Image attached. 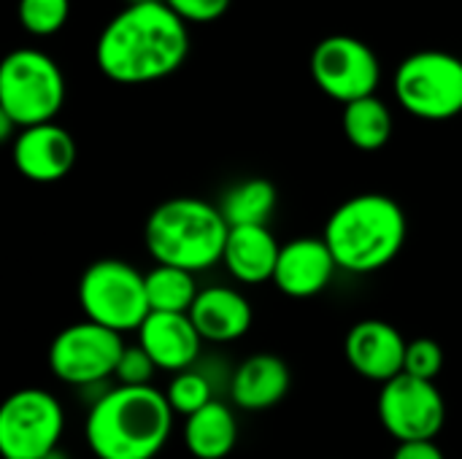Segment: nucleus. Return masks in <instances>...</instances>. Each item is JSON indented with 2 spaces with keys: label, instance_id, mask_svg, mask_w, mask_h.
Segmentation results:
<instances>
[{
  "label": "nucleus",
  "instance_id": "obj_12",
  "mask_svg": "<svg viewBox=\"0 0 462 459\" xmlns=\"http://www.w3.org/2000/svg\"><path fill=\"white\" fill-rule=\"evenodd\" d=\"M14 168L19 176L35 184L62 181L76 165V141L73 135L54 124L41 122L22 127L14 138Z\"/></svg>",
  "mask_w": 462,
  "mask_h": 459
},
{
  "label": "nucleus",
  "instance_id": "obj_22",
  "mask_svg": "<svg viewBox=\"0 0 462 459\" xmlns=\"http://www.w3.org/2000/svg\"><path fill=\"white\" fill-rule=\"evenodd\" d=\"M198 292L200 289L195 284V273L192 271L157 262L146 273V298H149V308L152 311H179V314H189Z\"/></svg>",
  "mask_w": 462,
  "mask_h": 459
},
{
  "label": "nucleus",
  "instance_id": "obj_28",
  "mask_svg": "<svg viewBox=\"0 0 462 459\" xmlns=\"http://www.w3.org/2000/svg\"><path fill=\"white\" fill-rule=\"evenodd\" d=\"M393 459H447L439 449L436 438L425 441H398V449L393 452Z\"/></svg>",
  "mask_w": 462,
  "mask_h": 459
},
{
  "label": "nucleus",
  "instance_id": "obj_19",
  "mask_svg": "<svg viewBox=\"0 0 462 459\" xmlns=\"http://www.w3.org/2000/svg\"><path fill=\"white\" fill-rule=\"evenodd\" d=\"M238 444V422L236 414L211 400L200 411L189 414L184 422V446L198 459H225Z\"/></svg>",
  "mask_w": 462,
  "mask_h": 459
},
{
  "label": "nucleus",
  "instance_id": "obj_7",
  "mask_svg": "<svg viewBox=\"0 0 462 459\" xmlns=\"http://www.w3.org/2000/svg\"><path fill=\"white\" fill-rule=\"evenodd\" d=\"M79 306L87 319L116 333L138 330L152 311L146 273H138L130 262L116 257L95 260L79 279Z\"/></svg>",
  "mask_w": 462,
  "mask_h": 459
},
{
  "label": "nucleus",
  "instance_id": "obj_16",
  "mask_svg": "<svg viewBox=\"0 0 462 459\" xmlns=\"http://www.w3.org/2000/svg\"><path fill=\"white\" fill-rule=\"evenodd\" d=\"M189 317L198 333L203 335V341L211 344H233L244 338L254 319L249 300L233 287L200 289L189 308Z\"/></svg>",
  "mask_w": 462,
  "mask_h": 459
},
{
  "label": "nucleus",
  "instance_id": "obj_3",
  "mask_svg": "<svg viewBox=\"0 0 462 459\" xmlns=\"http://www.w3.org/2000/svg\"><path fill=\"white\" fill-rule=\"evenodd\" d=\"M406 235L409 219L401 203L382 192H363L330 214L322 238L341 271L374 273L401 254Z\"/></svg>",
  "mask_w": 462,
  "mask_h": 459
},
{
  "label": "nucleus",
  "instance_id": "obj_13",
  "mask_svg": "<svg viewBox=\"0 0 462 459\" xmlns=\"http://www.w3.org/2000/svg\"><path fill=\"white\" fill-rule=\"evenodd\" d=\"M409 341L384 319H363L357 322L344 341L346 363L352 371L368 381H390L393 376L403 373Z\"/></svg>",
  "mask_w": 462,
  "mask_h": 459
},
{
  "label": "nucleus",
  "instance_id": "obj_10",
  "mask_svg": "<svg viewBox=\"0 0 462 459\" xmlns=\"http://www.w3.org/2000/svg\"><path fill=\"white\" fill-rule=\"evenodd\" d=\"M314 84L338 103L376 95L382 65L376 51L355 35H328L311 51Z\"/></svg>",
  "mask_w": 462,
  "mask_h": 459
},
{
  "label": "nucleus",
  "instance_id": "obj_17",
  "mask_svg": "<svg viewBox=\"0 0 462 459\" xmlns=\"http://www.w3.org/2000/svg\"><path fill=\"white\" fill-rule=\"evenodd\" d=\"M282 243L273 238L268 225H238L230 227L222 262L227 273L241 284L273 281Z\"/></svg>",
  "mask_w": 462,
  "mask_h": 459
},
{
  "label": "nucleus",
  "instance_id": "obj_20",
  "mask_svg": "<svg viewBox=\"0 0 462 459\" xmlns=\"http://www.w3.org/2000/svg\"><path fill=\"white\" fill-rule=\"evenodd\" d=\"M344 135L360 151H379L393 138V114L376 95L344 106Z\"/></svg>",
  "mask_w": 462,
  "mask_h": 459
},
{
  "label": "nucleus",
  "instance_id": "obj_1",
  "mask_svg": "<svg viewBox=\"0 0 462 459\" xmlns=\"http://www.w3.org/2000/svg\"><path fill=\"white\" fill-rule=\"evenodd\" d=\"M189 54V24L165 3H127L100 32L97 70L116 84H152L173 76Z\"/></svg>",
  "mask_w": 462,
  "mask_h": 459
},
{
  "label": "nucleus",
  "instance_id": "obj_4",
  "mask_svg": "<svg viewBox=\"0 0 462 459\" xmlns=\"http://www.w3.org/2000/svg\"><path fill=\"white\" fill-rule=\"evenodd\" d=\"M227 233L230 225L219 206L203 197L181 195L160 203L149 214L143 241L154 262L200 273L222 262Z\"/></svg>",
  "mask_w": 462,
  "mask_h": 459
},
{
  "label": "nucleus",
  "instance_id": "obj_2",
  "mask_svg": "<svg viewBox=\"0 0 462 459\" xmlns=\"http://www.w3.org/2000/svg\"><path fill=\"white\" fill-rule=\"evenodd\" d=\"M173 414L165 392L152 384H119L92 403L84 436L97 459H154L171 438Z\"/></svg>",
  "mask_w": 462,
  "mask_h": 459
},
{
  "label": "nucleus",
  "instance_id": "obj_18",
  "mask_svg": "<svg viewBox=\"0 0 462 459\" xmlns=\"http://www.w3.org/2000/svg\"><path fill=\"white\" fill-rule=\"evenodd\" d=\"M290 384L292 376L282 357L252 354L238 365L230 381V398L244 411H268L287 398Z\"/></svg>",
  "mask_w": 462,
  "mask_h": 459
},
{
  "label": "nucleus",
  "instance_id": "obj_27",
  "mask_svg": "<svg viewBox=\"0 0 462 459\" xmlns=\"http://www.w3.org/2000/svg\"><path fill=\"white\" fill-rule=\"evenodd\" d=\"M187 24H208L225 16L233 0H165Z\"/></svg>",
  "mask_w": 462,
  "mask_h": 459
},
{
  "label": "nucleus",
  "instance_id": "obj_11",
  "mask_svg": "<svg viewBox=\"0 0 462 459\" xmlns=\"http://www.w3.org/2000/svg\"><path fill=\"white\" fill-rule=\"evenodd\" d=\"M376 414L382 427L395 441H425L444 430L447 403L430 379L403 371L382 384Z\"/></svg>",
  "mask_w": 462,
  "mask_h": 459
},
{
  "label": "nucleus",
  "instance_id": "obj_25",
  "mask_svg": "<svg viewBox=\"0 0 462 459\" xmlns=\"http://www.w3.org/2000/svg\"><path fill=\"white\" fill-rule=\"evenodd\" d=\"M444 368V352L433 338H414L406 346V363L403 371L420 379H430L436 381V376Z\"/></svg>",
  "mask_w": 462,
  "mask_h": 459
},
{
  "label": "nucleus",
  "instance_id": "obj_5",
  "mask_svg": "<svg viewBox=\"0 0 462 459\" xmlns=\"http://www.w3.org/2000/svg\"><path fill=\"white\" fill-rule=\"evenodd\" d=\"M65 103L60 65L38 49H16L0 65V111L19 127L54 122Z\"/></svg>",
  "mask_w": 462,
  "mask_h": 459
},
{
  "label": "nucleus",
  "instance_id": "obj_23",
  "mask_svg": "<svg viewBox=\"0 0 462 459\" xmlns=\"http://www.w3.org/2000/svg\"><path fill=\"white\" fill-rule=\"evenodd\" d=\"M19 24L38 38L60 32L70 16V0H19Z\"/></svg>",
  "mask_w": 462,
  "mask_h": 459
},
{
  "label": "nucleus",
  "instance_id": "obj_15",
  "mask_svg": "<svg viewBox=\"0 0 462 459\" xmlns=\"http://www.w3.org/2000/svg\"><path fill=\"white\" fill-rule=\"evenodd\" d=\"M138 344L149 352L160 371H187L200 354L203 335L198 333L189 314L179 311H149L138 327Z\"/></svg>",
  "mask_w": 462,
  "mask_h": 459
},
{
  "label": "nucleus",
  "instance_id": "obj_26",
  "mask_svg": "<svg viewBox=\"0 0 462 459\" xmlns=\"http://www.w3.org/2000/svg\"><path fill=\"white\" fill-rule=\"evenodd\" d=\"M160 368L154 365L149 352L141 344H135V346H125V352L119 357V365L114 371V379L119 384H127V387H146V384H152V376Z\"/></svg>",
  "mask_w": 462,
  "mask_h": 459
},
{
  "label": "nucleus",
  "instance_id": "obj_24",
  "mask_svg": "<svg viewBox=\"0 0 462 459\" xmlns=\"http://www.w3.org/2000/svg\"><path fill=\"white\" fill-rule=\"evenodd\" d=\"M165 398L171 403V409L181 417H189L195 411H200L203 406H208L214 398H211V384L203 373L187 368V371H179L173 376V381L168 384L165 390Z\"/></svg>",
  "mask_w": 462,
  "mask_h": 459
},
{
  "label": "nucleus",
  "instance_id": "obj_29",
  "mask_svg": "<svg viewBox=\"0 0 462 459\" xmlns=\"http://www.w3.org/2000/svg\"><path fill=\"white\" fill-rule=\"evenodd\" d=\"M43 459H68V457H65V454H62L60 449H54L51 454H46V457H43Z\"/></svg>",
  "mask_w": 462,
  "mask_h": 459
},
{
  "label": "nucleus",
  "instance_id": "obj_9",
  "mask_svg": "<svg viewBox=\"0 0 462 459\" xmlns=\"http://www.w3.org/2000/svg\"><path fill=\"white\" fill-rule=\"evenodd\" d=\"M122 352V333L84 319L57 333L49 349V368L70 387H89L114 376Z\"/></svg>",
  "mask_w": 462,
  "mask_h": 459
},
{
  "label": "nucleus",
  "instance_id": "obj_21",
  "mask_svg": "<svg viewBox=\"0 0 462 459\" xmlns=\"http://www.w3.org/2000/svg\"><path fill=\"white\" fill-rule=\"evenodd\" d=\"M279 203V192L268 179H244L238 184H233L222 200H219V211L227 219L230 227L238 225H268L271 214L276 211Z\"/></svg>",
  "mask_w": 462,
  "mask_h": 459
},
{
  "label": "nucleus",
  "instance_id": "obj_30",
  "mask_svg": "<svg viewBox=\"0 0 462 459\" xmlns=\"http://www.w3.org/2000/svg\"><path fill=\"white\" fill-rule=\"evenodd\" d=\"M127 3H154V0H127Z\"/></svg>",
  "mask_w": 462,
  "mask_h": 459
},
{
  "label": "nucleus",
  "instance_id": "obj_14",
  "mask_svg": "<svg viewBox=\"0 0 462 459\" xmlns=\"http://www.w3.org/2000/svg\"><path fill=\"white\" fill-rule=\"evenodd\" d=\"M336 271L338 265L325 238H292L279 252L273 284L287 298L306 300L325 292Z\"/></svg>",
  "mask_w": 462,
  "mask_h": 459
},
{
  "label": "nucleus",
  "instance_id": "obj_8",
  "mask_svg": "<svg viewBox=\"0 0 462 459\" xmlns=\"http://www.w3.org/2000/svg\"><path fill=\"white\" fill-rule=\"evenodd\" d=\"M65 411L46 390H19L0 409V454L5 459H43L60 449Z\"/></svg>",
  "mask_w": 462,
  "mask_h": 459
},
{
  "label": "nucleus",
  "instance_id": "obj_6",
  "mask_svg": "<svg viewBox=\"0 0 462 459\" xmlns=\"http://www.w3.org/2000/svg\"><path fill=\"white\" fill-rule=\"evenodd\" d=\"M395 97L417 119L447 122L462 114V60L441 51L422 49L409 54L395 70Z\"/></svg>",
  "mask_w": 462,
  "mask_h": 459
}]
</instances>
